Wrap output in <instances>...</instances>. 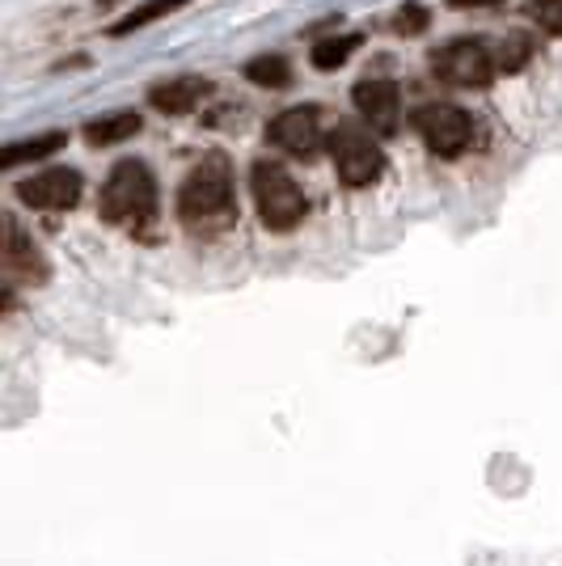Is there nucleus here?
<instances>
[{
    "label": "nucleus",
    "instance_id": "16",
    "mask_svg": "<svg viewBox=\"0 0 562 566\" xmlns=\"http://www.w3.org/2000/svg\"><path fill=\"white\" fill-rule=\"evenodd\" d=\"M246 76L262 90H288L292 85V69H288L283 55H258V60L246 64Z\"/></svg>",
    "mask_w": 562,
    "mask_h": 566
},
{
    "label": "nucleus",
    "instance_id": "6",
    "mask_svg": "<svg viewBox=\"0 0 562 566\" xmlns=\"http://www.w3.org/2000/svg\"><path fill=\"white\" fill-rule=\"evenodd\" d=\"M415 132L423 136V144L436 153V157H461L469 144H473V118L461 106H448V102H427L415 111Z\"/></svg>",
    "mask_w": 562,
    "mask_h": 566
},
{
    "label": "nucleus",
    "instance_id": "11",
    "mask_svg": "<svg viewBox=\"0 0 562 566\" xmlns=\"http://www.w3.org/2000/svg\"><path fill=\"white\" fill-rule=\"evenodd\" d=\"M208 94H211L208 76H169V81H157L148 90V102L162 115H190Z\"/></svg>",
    "mask_w": 562,
    "mask_h": 566
},
{
    "label": "nucleus",
    "instance_id": "1",
    "mask_svg": "<svg viewBox=\"0 0 562 566\" xmlns=\"http://www.w3.org/2000/svg\"><path fill=\"white\" fill-rule=\"evenodd\" d=\"M178 220L199 237H216L237 224V190L233 169L225 153H208L178 187Z\"/></svg>",
    "mask_w": 562,
    "mask_h": 566
},
{
    "label": "nucleus",
    "instance_id": "9",
    "mask_svg": "<svg viewBox=\"0 0 562 566\" xmlns=\"http://www.w3.org/2000/svg\"><path fill=\"white\" fill-rule=\"evenodd\" d=\"M352 102L360 118H364V127L376 132V136H394L402 123V94L394 81H385V76H373V81H360L352 90Z\"/></svg>",
    "mask_w": 562,
    "mask_h": 566
},
{
    "label": "nucleus",
    "instance_id": "7",
    "mask_svg": "<svg viewBox=\"0 0 562 566\" xmlns=\"http://www.w3.org/2000/svg\"><path fill=\"white\" fill-rule=\"evenodd\" d=\"M267 140L283 148L288 157H301V161H313L318 153H322V115H318V106H292V111H283L267 123Z\"/></svg>",
    "mask_w": 562,
    "mask_h": 566
},
{
    "label": "nucleus",
    "instance_id": "21",
    "mask_svg": "<svg viewBox=\"0 0 562 566\" xmlns=\"http://www.w3.org/2000/svg\"><path fill=\"white\" fill-rule=\"evenodd\" d=\"M97 4H115V0H97Z\"/></svg>",
    "mask_w": 562,
    "mask_h": 566
},
{
    "label": "nucleus",
    "instance_id": "3",
    "mask_svg": "<svg viewBox=\"0 0 562 566\" xmlns=\"http://www.w3.org/2000/svg\"><path fill=\"white\" fill-rule=\"evenodd\" d=\"M250 190H254L258 220L271 233L301 229V220L309 216V199L280 161H254V169H250Z\"/></svg>",
    "mask_w": 562,
    "mask_h": 566
},
{
    "label": "nucleus",
    "instance_id": "2",
    "mask_svg": "<svg viewBox=\"0 0 562 566\" xmlns=\"http://www.w3.org/2000/svg\"><path fill=\"white\" fill-rule=\"evenodd\" d=\"M97 212L106 224H118L127 233H140L157 216V178L144 161H118L102 187Z\"/></svg>",
    "mask_w": 562,
    "mask_h": 566
},
{
    "label": "nucleus",
    "instance_id": "5",
    "mask_svg": "<svg viewBox=\"0 0 562 566\" xmlns=\"http://www.w3.org/2000/svg\"><path fill=\"white\" fill-rule=\"evenodd\" d=\"M431 72L457 90H487L499 72V55L482 39H457L431 55Z\"/></svg>",
    "mask_w": 562,
    "mask_h": 566
},
{
    "label": "nucleus",
    "instance_id": "13",
    "mask_svg": "<svg viewBox=\"0 0 562 566\" xmlns=\"http://www.w3.org/2000/svg\"><path fill=\"white\" fill-rule=\"evenodd\" d=\"M64 144H69L64 132H43V136H34V140L9 144V148L0 153V166L18 169V166H25V161H43V157H51V153H60Z\"/></svg>",
    "mask_w": 562,
    "mask_h": 566
},
{
    "label": "nucleus",
    "instance_id": "17",
    "mask_svg": "<svg viewBox=\"0 0 562 566\" xmlns=\"http://www.w3.org/2000/svg\"><path fill=\"white\" fill-rule=\"evenodd\" d=\"M533 55V39L529 34H508L499 43V72H520Z\"/></svg>",
    "mask_w": 562,
    "mask_h": 566
},
{
    "label": "nucleus",
    "instance_id": "20",
    "mask_svg": "<svg viewBox=\"0 0 562 566\" xmlns=\"http://www.w3.org/2000/svg\"><path fill=\"white\" fill-rule=\"evenodd\" d=\"M452 9H487V4H499V0H448Z\"/></svg>",
    "mask_w": 562,
    "mask_h": 566
},
{
    "label": "nucleus",
    "instance_id": "10",
    "mask_svg": "<svg viewBox=\"0 0 562 566\" xmlns=\"http://www.w3.org/2000/svg\"><path fill=\"white\" fill-rule=\"evenodd\" d=\"M4 275L13 283H43L48 280V259L34 245V237L25 233L13 216H4Z\"/></svg>",
    "mask_w": 562,
    "mask_h": 566
},
{
    "label": "nucleus",
    "instance_id": "4",
    "mask_svg": "<svg viewBox=\"0 0 562 566\" xmlns=\"http://www.w3.org/2000/svg\"><path fill=\"white\" fill-rule=\"evenodd\" d=\"M326 148H330V161H334V174H339L343 187L360 190V187L381 182V174H385V153H381V144H376L364 127L339 123L326 136Z\"/></svg>",
    "mask_w": 562,
    "mask_h": 566
},
{
    "label": "nucleus",
    "instance_id": "19",
    "mask_svg": "<svg viewBox=\"0 0 562 566\" xmlns=\"http://www.w3.org/2000/svg\"><path fill=\"white\" fill-rule=\"evenodd\" d=\"M427 25H431L427 4H415V0H410V4H402L398 13H394V30H398V34H423Z\"/></svg>",
    "mask_w": 562,
    "mask_h": 566
},
{
    "label": "nucleus",
    "instance_id": "18",
    "mask_svg": "<svg viewBox=\"0 0 562 566\" xmlns=\"http://www.w3.org/2000/svg\"><path fill=\"white\" fill-rule=\"evenodd\" d=\"M529 18H533L545 34L562 39V0H529Z\"/></svg>",
    "mask_w": 562,
    "mask_h": 566
},
{
    "label": "nucleus",
    "instance_id": "12",
    "mask_svg": "<svg viewBox=\"0 0 562 566\" xmlns=\"http://www.w3.org/2000/svg\"><path fill=\"white\" fill-rule=\"evenodd\" d=\"M140 127L144 118L136 111H115V115H102L94 123H85V140H90V148H111V144L140 136Z\"/></svg>",
    "mask_w": 562,
    "mask_h": 566
},
{
    "label": "nucleus",
    "instance_id": "8",
    "mask_svg": "<svg viewBox=\"0 0 562 566\" xmlns=\"http://www.w3.org/2000/svg\"><path fill=\"white\" fill-rule=\"evenodd\" d=\"M81 174L76 169H43V174H34V178H22L18 182V199H22L25 208H34V212H69L81 203Z\"/></svg>",
    "mask_w": 562,
    "mask_h": 566
},
{
    "label": "nucleus",
    "instance_id": "15",
    "mask_svg": "<svg viewBox=\"0 0 562 566\" xmlns=\"http://www.w3.org/2000/svg\"><path fill=\"white\" fill-rule=\"evenodd\" d=\"M187 0H148V4H140V9H132L127 18H118L106 34L111 39H127V34H136V30H144V25H153L157 18H165V13H174V9H183Z\"/></svg>",
    "mask_w": 562,
    "mask_h": 566
},
{
    "label": "nucleus",
    "instance_id": "14",
    "mask_svg": "<svg viewBox=\"0 0 562 566\" xmlns=\"http://www.w3.org/2000/svg\"><path fill=\"white\" fill-rule=\"evenodd\" d=\"M355 48H360V34H330V39H318V43H313L309 60H313L318 72H334L352 60Z\"/></svg>",
    "mask_w": 562,
    "mask_h": 566
}]
</instances>
